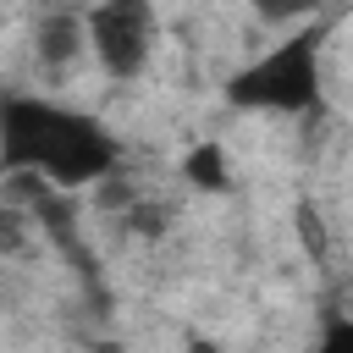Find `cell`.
<instances>
[{
  "mask_svg": "<svg viewBox=\"0 0 353 353\" xmlns=\"http://www.w3.org/2000/svg\"><path fill=\"white\" fill-rule=\"evenodd\" d=\"M88 50L110 77H138L154 50L149 0H99L88 6Z\"/></svg>",
  "mask_w": 353,
  "mask_h": 353,
  "instance_id": "3957f363",
  "label": "cell"
},
{
  "mask_svg": "<svg viewBox=\"0 0 353 353\" xmlns=\"http://www.w3.org/2000/svg\"><path fill=\"white\" fill-rule=\"evenodd\" d=\"M182 176H188L193 188H204V193H221V188L232 182V160H226L221 138H204V143H193V149L182 154Z\"/></svg>",
  "mask_w": 353,
  "mask_h": 353,
  "instance_id": "277c9868",
  "label": "cell"
},
{
  "mask_svg": "<svg viewBox=\"0 0 353 353\" xmlns=\"http://www.w3.org/2000/svg\"><path fill=\"white\" fill-rule=\"evenodd\" d=\"M320 347H353V320H331L320 331Z\"/></svg>",
  "mask_w": 353,
  "mask_h": 353,
  "instance_id": "52a82bcc",
  "label": "cell"
},
{
  "mask_svg": "<svg viewBox=\"0 0 353 353\" xmlns=\"http://www.w3.org/2000/svg\"><path fill=\"white\" fill-rule=\"evenodd\" d=\"M0 143H6V165L11 171H39L55 188L99 182L121 160V143L94 116L50 105V99H28V94L6 99V132H0Z\"/></svg>",
  "mask_w": 353,
  "mask_h": 353,
  "instance_id": "6da1fadb",
  "label": "cell"
},
{
  "mask_svg": "<svg viewBox=\"0 0 353 353\" xmlns=\"http://www.w3.org/2000/svg\"><path fill=\"white\" fill-rule=\"evenodd\" d=\"M320 44H325V22H309L298 33H287L276 50H265L254 66H243L226 83V99L237 110H314L320 105Z\"/></svg>",
  "mask_w": 353,
  "mask_h": 353,
  "instance_id": "7a4b0ae2",
  "label": "cell"
},
{
  "mask_svg": "<svg viewBox=\"0 0 353 353\" xmlns=\"http://www.w3.org/2000/svg\"><path fill=\"white\" fill-rule=\"evenodd\" d=\"M265 22H292V17H309V11H320V0H248Z\"/></svg>",
  "mask_w": 353,
  "mask_h": 353,
  "instance_id": "8992f818",
  "label": "cell"
},
{
  "mask_svg": "<svg viewBox=\"0 0 353 353\" xmlns=\"http://www.w3.org/2000/svg\"><path fill=\"white\" fill-rule=\"evenodd\" d=\"M88 44V17H50L44 28H39V55L44 61H72L77 50Z\"/></svg>",
  "mask_w": 353,
  "mask_h": 353,
  "instance_id": "5b68a950",
  "label": "cell"
}]
</instances>
